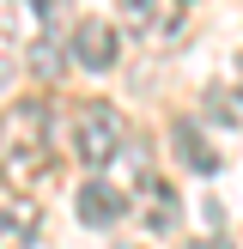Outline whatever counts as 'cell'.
Returning a JSON list of instances; mask_svg holds the SVG:
<instances>
[{
    "mask_svg": "<svg viewBox=\"0 0 243 249\" xmlns=\"http://www.w3.org/2000/svg\"><path fill=\"white\" fill-rule=\"evenodd\" d=\"M73 152H79V164L104 170L109 158L122 152V116L104 104V97H91V104L79 109V122H73Z\"/></svg>",
    "mask_w": 243,
    "mask_h": 249,
    "instance_id": "1",
    "label": "cell"
},
{
    "mask_svg": "<svg viewBox=\"0 0 243 249\" xmlns=\"http://www.w3.org/2000/svg\"><path fill=\"white\" fill-rule=\"evenodd\" d=\"M73 213H79V225H91V231H104V225H116L122 213H128V195L116 189V182H79L73 189Z\"/></svg>",
    "mask_w": 243,
    "mask_h": 249,
    "instance_id": "2",
    "label": "cell"
},
{
    "mask_svg": "<svg viewBox=\"0 0 243 249\" xmlns=\"http://www.w3.org/2000/svg\"><path fill=\"white\" fill-rule=\"evenodd\" d=\"M116 24H109V18H85L79 24V31H73V61H79V67L85 73H109V67H116Z\"/></svg>",
    "mask_w": 243,
    "mask_h": 249,
    "instance_id": "3",
    "label": "cell"
},
{
    "mask_svg": "<svg viewBox=\"0 0 243 249\" xmlns=\"http://www.w3.org/2000/svg\"><path fill=\"white\" fill-rule=\"evenodd\" d=\"M170 146H176V158L194 170V177H213L219 170V152L207 146V134L194 128V122H170Z\"/></svg>",
    "mask_w": 243,
    "mask_h": 249,
    "instance_id": "4",
    "label": "cell"
},
{
    "mask_svg": "<svg viewBox=\"0 0 243 249\" xmlns=\"http://www.w3.org/2000/svg\"><path fill=\"white\" fill-rule=\"evenodd\" d=\"M207 116H213L219 128H237V122H243V97L225 91V85H213V91H207Z\"/></svg>",
    "mask_w": 243,
    "mask_h": 249,
    "instance_id": "5",
    "label": "cell"
},
{
    "mask_svg": "<svg viewBox=\"0 0 243 249\" xmlns=\"http://www.w3.org/2000/svg\"><path fill=\"white\" fill-rule=\"evenodd\" d=\"M31 49H36L31 61H36V67H43V73H55V67H61V55H55V43H49V36H43V43H31Z\"/></svg>",
    "mask_w": 243,
    "mask_h": 249,
    "instance_id": "6",
    "label": "cell"
},
{
    "mask_svg": "<svg viewBox=\"0 0 243 249\" xmlns=\"http://www.w3.org/2000/svg\"><path fill=\"white\" fill-rule=\"evenodd\" d=\"M122 12H128V24H146L152 18V0H122Z\"/></svg>",
    "mask_w": 243,
    "mask_h": 249,
    "instance_id": "7",
    "label": "cell"
},
{
    "mask_svg": "<svg viewBox=\"0 0 243 249\" xmlns=\"http://www.w3.org/2000/svg\"><path fill=\"white\" fill-rule=\"evenodd\" d=\"M36 6V18H61V0H31Z\"/></svg>",
    "mask_w": 243,
    "mask_h": 249,
    "instance_id": "8",
    "label": "cell"
}]
</instances>
